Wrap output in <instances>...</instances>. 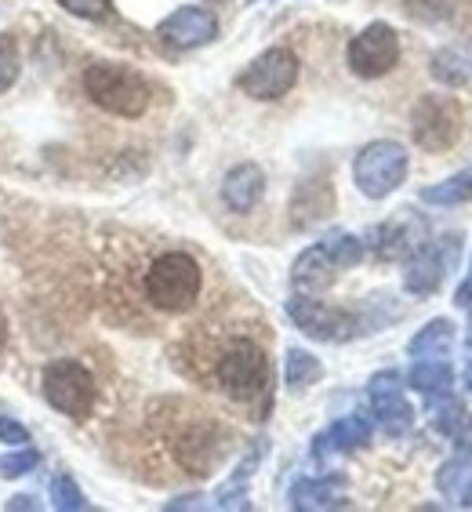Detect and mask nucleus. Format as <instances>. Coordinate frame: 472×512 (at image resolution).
Listing matches in <instances>:
<instances>
[{"mask_svg": "<svg viewBox=\"0 0 472 512\" xmlns=\"http://www.w3.org/2000/svg\"><path fill=\"white\" fill-rule=\"evenodd\" d=\"M211 378L229 400L251 404L269 389V356L251 335H226L211 356Z\"/></svg>", "mask_w": 472, "mask_h": 512, "instance_id": "nucleus-1", "label": "nucleus"}, {"mask_svg": "<svg viewBox=\"0 0 472 512\" xmlns=\"http://www.w3.org/2000/svg\"><path fill=\"white\" fill-rule=\"evenodd\" d=\"M204 291V269L189 251H164L146 266L142 276V295L157 313L182 316L197 306Z\"/></svg>", "mask_w": 472, "mask_h": 512, "instance_id": "nucleus-2", "label": "nucleus"}, {"mask_svg": "<svg viewBox=\"0 0 472 512\" xmlns=\"http://www.w3.org/2000/svg\"><path fill=\"white\" fill-rule=\"evenodd\" d=\"M84 91L99 109L124 120L142 117L149 109V99H153L146 77L131 66H120V62H91L84 69Z\"/></svg>", "mask_w": 472, "mask_h": 512, "instance_id": "nucleus-3", "label": "nucleus"}, {"mask_svg": "<svg viewBox=\"0 0 472 512\" xmlns=\"http://www.w3.org/2000/svg\"><path fill=\"white\" fill-rule=\"evenodd\" d=\"M407 168H411L407 149L400 146V142H393V138H378V142H367V146L356 153L353 182L367 200H385L404 186Z\"/></svg>", "mask_w": 472, "mask_h": 512, "instance_id": "nucleus-4", "label": "nucleus"}, {"mask_svg": "<svg viewBox=\"0 0 472 512\" xmlns=\"http://www.w3.org/2000/svg\"><path fill=\"white\" fill-rule=\"evenodd\" d=\"M171 454H175L178 469L189 476L215 473L229 454V429L215 418H189L175 436H171Z\"/></svg>", "mask_w": 472, "mask_h": 512, "instance_id": "nucleus-5", "label": "nucleus"}, {"mask_svg": "<svg viewBox=\"0 0 472 512\" xmlns=\"http://www.w3.org/2000/svg\"><path fill=\"white\" fill-rule=\"evenodd\" d=\"M40 382H44V400L69 418H88L95 400H99L95 375L77 360H51Z\"/></svg>", "mask_w": 472, "mask_h": 512, "instance_id": "nucleus-6", "label": "nucleus"}, {"mask_svg": "<svg viewBox=\"0 0 472 512\" xmlns=\"http://www.w3.org/2000/svg\"><path fill=\"white\" fill-rule=\"evenodd\" d=\"M287 316H291L298 331H302L305 338H313V342L342 345L364 331V320H360V316L349 313V309L327 306V302H320L316 295H295L287 302Z\"/></svg>", "mask_w": 472, "mask_h": 512, "instance_id": "nucleus-7", "label": "nucleus"}, {"mask_svg": "<svg viewBox=\"0 0 472 512\" xmlns=\"http://www.w3.org/2000/svg\"><path fill=\"white\" fill-rule=\"evenodd\" d=\"M414 142L429 153H443L462 138V106L447 95H425L411 113Z\"/></svg>", "mask_w": 472, "mask_h": 512, "instance_id": "nucleus-8", "label": "nucleus"}, {"mask_svg": "<svg viewBox=\"0 0 472 512\" xmlns=\"http://www.w3.org/2000/svg\"><path fill=\"white\" fill-rule=\"evenodd\" d=\"M298 80V55L291 48H269L262 51L251 66L240 73V91L251 95L258 102H273V99H284L287 91L295 88Z\"/></svg>", "mask_w": 472, "mask_h": 512, "instance_id": "nucleus-9", "label": "nucleus"}, {"mask_svg": "<svg viewBox=\"0 0 472 512\" xmlns=\"http://www.w3.org/2000/svg\"><path fill=\"white\" fill-rule=\"evenodd\" d=\"M400 62V37H396L393 26L385 22H371L364 33H356L353 44H349V69L356 77L374 80L385 77L389 69Z\"/></svg>", "mask_w": 472, "mask_h": 512, "instance_id": "nucleus-10", "label": "nucleus"}, {"mask_svg": "<svg viewBox=\"0 0 472 512\" xmlns=\"http://www.w3.org/2000/svg\"><path fill=\"white\" fill-rule=\"evenodd\" d=\"M367 400H371L374 422L382 425L389 436H404L414 425V407L404 396V378L396 371H378L367 382Z\"/></svg>", "mask_w": 472, "mask_h": 512, "instance_id": "nucleus-11", "label": "nucleus"}, {"mask_svg": "<svg viewBox=\"0 0 472 512\" xmlns=\"http://www.w3.org/2000/svg\"><path fill=\"white\" fill-rule=\"evenodd\" d=\"M157 37H160V44H168V48H175V51L204 48V44H211V40L218 37V19L211 8L189 4V8L171 11L168 19L160 22Z\"/></svg>", "mask_w": 472, "mask_h": 512, "instance_id": "nucleus-12", "label": "nucleus"}, {"mask_svg": "<svg viewBox=\"0 0 472 512\" xmlns=\"http://www.w3.org/2000/svg\"><path fill=\"white\" fill-rule=\"evenodd\" d=\"M447 244H451V237L443 240V244L414 247L411 255H407V262H404V287L411 291V295H433L436 287L443 284L447 266L454 262V251L447 255Z\"/></svg>", "mask_w": 472, "mask_h": 512, "instance_id": "nucleus-13", "label": "nucleus"}, {"mask_svg": "<svg viewBox=\"0 0 472 512\" xmlns=\"http://www.w3.org/2000/svg\"><path fill=\"white\" fill-rule=\"evenodd\" d=\"M338 266L335 258L327 255L324 240L313 247H305L302 255L295 258V269H291V284H295L298 295H324L327 287L335 284Z\"/></svg>", "mask_w": 472, "mask_h": 512, "instance_id": "nucleus-14", "label": "nucleus"}, {"mask_svg": "<svg viewBox=\"0 0 472 512\" xmlns=\"http://www.w3.org/2000/svg\"><path fill=\"white\" fill-rule=\"evenodd\" d=\"M262 197H266V175H262L258 164H236V168L222 178V204H226L233 215L255 211Z\"/></svg>", "mask_w": 472, "mask_h": 512, "instance_id": "nucleus-15", "label": "nucleus"}, {"mask_svg": "<svg viewBox=\"0 0 472 512\" xmlns=\"http://www.w3.org/2000/svg\"><path fill=\"white\" fill-rule=\"evenodd\" d=\"M331 211H335V189H331L327 178H305V182H298L295 197H291V222L298 229L316 226Z\"/></svg>", "mask_w": 472, "mask_h": 512, "instance_id": "nucleus-16", "label": "nucleus"}, {"mask_svg": "<svg viewBox=\"0 0 472 512\" xmlns=\"http://www.w3.org/2000/svg\"><path fill=\"white\" fill-rule=\"evenodd\" d=\"M371 440V422H367L364 414H345L338 418L324 436H316L313 440V454H327V451H356V447H364Z\"/></svg>", "mask_w": 472, "mask_h": 512, "instance_id": "nucleus-17", "label": "nucleus"}, {"mask_svg": "<svg viewBox=\"0 0 472 512\" xmlns=\"http://www.w3.org/2000/svg\"><path fill=\"white\" fill-rule=\"evenodd\" d=\"M374 251L378 258H404L411 255L414 247H422V226L411 222V218H396V222H385V226L374 229Z\"/></svg>", "mask_w": 472, "mask_h": 512, "instance_id": "nucleus-18", "label": "nucleus"}, {"mask_svg": "<svg viewBox=\"0 0 472 512\" xmlns=\"http://www.w3.org/2000/svg\"><path fill=\"white\" fill-rule=\"evenodd\" d=\"M454 349V324L451 320H429V324L411 338L407 345V356L414 360H447Z\"/></svg>", "mask_w": 472, "mask_h": 512, "instance_id": "nucleus-19", "label": "nucleus"}, {"mask_svg": "<svg viewBox=\"0 0 472 512\" xmlns=\"http://www.w3.org/2000/svg\"><path fill=\"white\" fill-rule=\"evenodd\" d=\"M342 480H298L291 487V509H335V505H345L342 502Z\"/></svg>", "mask_w": 472, "mask_h": 512, "instance_id": "nucleus-20", "label": "nucleus"}, {"mask_svg": "<svg viewBox=\"0 0 472 512\" xmlns=\"http://www.w3.org/2000/svg\"><path fill=\"white\" fill-rule=\"evenodd\" d=\"M407 385L433 400V396L451 393L454 371H451V364H447V360H414L411 375H407Z\"/></svg>", "mask_w": 472, "mask_h": 512, "instance_id": "nucleus-21", "label": "nucleus"}, {"mask_svg": "<svg viewBox=\"0 0 472 512\" xmlns=\"http://www.w3.org/2000/svg\"><path fill=\"white\" fill-rule=\"evenodd\" d=\"M429 414H433V425L440 429L443 436H454L458 444H462V436L472 433V418L469 411H465L458 400H454L451 393H443V396H433L429 400Z\"/></svg>", "mask_w": 472, "mask_h": 512, "instance_id": "nucleus-22", "label": "nucleus"}, {"mask_svg": "<svg viewBox=\"0 0 472 512\" xmlns=\"http://www.w3.org/2000/svg\"><path fill=\"white\" fill-rule=\"evenodd\" d=\"M422 204H433V207H458L465 200H472V168L458 171V175L443 178L436 186H425L422 193Z\"/></svg>", "mask_w": 472, "mask_h": 512, "instance_id": "nucleus-23", "label": "nucleus"}, {"mask_svg": "<svg viewBox=\"0 0 472 512\" xmlns=\"http://www.w3.org/2000/svg\"><path fill=\"white\" fill-rule=\"evenodd\" d=\"M320 375H324V364H320L313 353H305V349H287V360H284L287 389L302 393V389H309V385L320 382Z\"/></svg>", "mask_w": 472, "mask_h": 512, "instance_id": "nucleus-24", "label": "nucleus"}, {"mask_svg": "<svg viewBox=\"0 0 472 512\" xmlns=\"http://www.w3.org/2000/svg\"><path fill=\"white\" fill-rule=\"evenodd\" d=\"M429 69H433V77L440 80V84H447V88H462V84H469V62H465L454 48L436 51Z\"/></svg>", "mask_w": 472, "mask_h": 512, "instance_id": "nucleus-25", "label": "nucleus"}, {"mask_svg": "<svg viewBox=\"0 0 472 512\" xmlns=\"http://www.w3.org/2000/svg\"><path fill=\"white\" fill-rule=\"evenodd\" d=\"M51 505L59 512H80V509H88V498H84V491L73 483V476L59 473V476H51Z\"/></svg>", "mask_w": 472, "mask_h": 512, "instance_id": "nucleus-26", "label": "nucleus"}, {"mask_svg": "<svg viewBox=\"0 0 472 512\" xmlns=\"http://www.w3.org/2000/svg\"><path fill=\"white\" fill-rule=\"evenodd\" d=\"M327 247V255L335 258V266L338 269H353L364 262V240H356L349 237V233H338V237H327L324 240Z\"/></svg>", "mask_w": 472, "mask_h": 512, "instance_id": "nucleus-27", "label": "nucleus"}, {"mask_svg": "<svg viewBox=\"0 0 472 512\" xmlns=\"http://www.w3.org/2000/svg\"><path fill=\"white\" fill-rule=\"evenodd\" d=\"M469 465H472V444L465 454H454L451 462L440 469V491L447 494V498H458L465 487V480H469Z\"/></svg>", "mask_w": 472, "mask_h": 512, "instance_id": "nucleus-28", "label": "nucleus"}, {"mask_svg": "<svg viewBox=\"0 0 472 512\" xmlns=\"http://www.w3.org/2000/svg\"><path fill=\"white\" fill-rule=\"evenodd\" d=\"M37 465H40V451H33L30 444L11 447V451L0 458V476H4V480H19V476H30Z\"/></svg>", "mask_w": 472, "mask_h": 512, "instance_id": "nucleus-29", "label": "nucleus"}, {"mask_svg": "<svg viewBox=\"0 0 472 512\" xmlns=\"http://www.w3.org/2000/svg\"><path fill=\"white\" fill-rule=\"evenodd\" d=\"M22 73V59H19V44L11 33H0V95L19 80Z\"/></svg>", "mask_w": 472, "mask_h": 512, "instance_id": "nucleus-30", "label": "nucleus"}, {"mask_svg": "<svg viewBox=\"0 0 472 512\" xmlns=\"http://www.w3.org/2000/svg\"><path fill=\"white\" fill-rule=\"evenodd\" d=\"M59 4L69 11V15L88 19V22H102L113 15V0H59Z\"/></svg>", "mask_w": 472, "mask_h": 512, "instance_id": "nucleus-31", "label": "nucleus"}, {"mask_svg": "<svg viewBox=\"0 0 472 512\" xmlns=\"http://www.w3.org/2000/svg\"><path fill=\"white\" fill-rule=\"evenodd\" d=\"M407 11H411V19L418 22H443L447 15H451V0H404Z\"/></svg>", "mask_w": 472, "mask_h": 512, "instance_id": "nucleus-32", "label": "nucleus"}, {"mask_svg": "<svg viewBox=\"0 0 472 512\" xmlns=\"http://www.w3.org/2000/svg\"><path fill=\"white\" fill-rule=\"evenodd\" d=\"M0 444L26 447L30 444V429H26L22 422H15V418H4V414H0Z\"/></svg>", "mask_w": 472, "mask_h": 512, "instance_id": "nucleus-33", "label": "nucleus"}, {"mask_svg": "<svg viewBox=\"0 0 472 512\" xmlns=\"http://www.w3.org/2000/svg\"><path fill=\"white\" fill-rule=\"evenodd\" d=\"M454 306H472V262H469L465 280L458 284V291H454Z\"/></svg>", "mask_w": 472, "mask_h": 512, "instance_id": "nucleus-34", "label": "nucleus"}, {"mask_svg": "<svg viewBox=\"0 0 472 512\" xmlns=\"http://www.w3.org/2000/svg\"><path fill=\"white\" fill-rule=\"evenodd\" d=\"M8 509H37V505H33L30 494H19V498H11L8 502Z\"/></svg>", "mask_w": 472, "mask_h": 512, "instance_id": "nucleus-35", "label": "nucleus"}, {"mask_svg": "<svg viewBox=\"0 0 472 512\" xmlns=\"http://www.w3.org/2000/svg\"><path fill=\"white\" fill-rule=\"evenodd\" d=\"M197 502H200V494H189V498H178V502H171L168 509H193Z\"/></svg>", "mask_w": 472, "mask_h": 512, "instance_id": "nucleus-36", "label": "nucleus"}, {"mask_svg": "<svg viewBox=\"0 0 472 512\" xmlns=\"http://www.w3.org/2000/svg\"><path fill=\"white\" fill-rule=\"evenodd\" d=\"M8 345V316H4V309H0V349Z\"/></svg>", "mask_w": 472, "mask_h": 512, "instance_id": "nucleus-37", "label": "nucleus"}, {"mask_svg": "<svg viewBox=\"0 0 472 512\" xmlns=\"http://www.w3.org/2000/svg\"><path fill=\"white\" fill-rule=\"evenodd\" d=\"M458 498H462V505H469V509H472V483H469V487H462V494H458Z\"/></svg>", "mask_w": 472, "mask_h": 512, "instance_id": "nucleus-38", "label": "nucleus"}, {"mask_svg": "<svg viewBox=\"0 0 472 512\" xmlns=\"http://www.w3.org/2000/svg\"><path fill=\"white\" fill-rule=\"evenodd\" d=\"M465 385H469V389H472V364L465 367Z\"/></svg>", "mask_w": 472, "mask_h": 512, "instance_id": "nucleus-39", "label": "nucleus"}]
</instances>
